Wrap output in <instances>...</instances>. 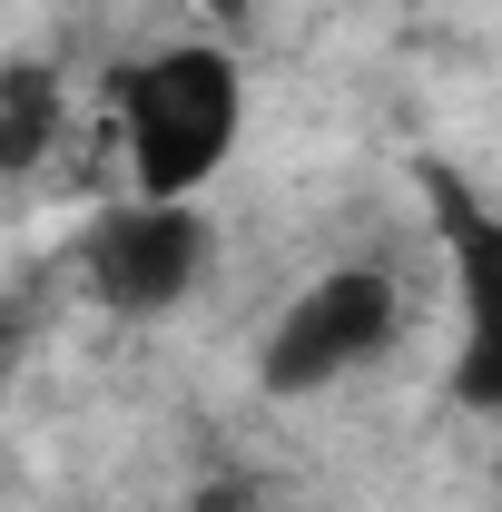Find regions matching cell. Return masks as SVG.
Returning <instances> with one entry per match:
<instances>
[{
  "label": "cell",
  "instance_id": "6",
  "mask_svg": "<svg viewBox=\"0 0 502 512\" xmlns=\"http://www.w3.org/2000/svg\"><path fill=\"white\" fill-rule=\"evenodd\" d=\"M188 512H266V483H247V473H227V483H197Z\"/></svg>",
  "mask_w": 502,
  "mask_h": 512
},
{
  "label": "cell",
  "instance_id": "8",
  "mask_svg": "<svg viewBox=\"0 0 502 512\" xmlns=\"http://www.w3.org/2000/svg\"><path fill=\"white\" fill-rule=\"evenodd\" d=\"M0 365H10V316H0Z\"/></svg>",
  "mask_w": 502,
  "mask_h": 512
},
{
  "label": "cell",
  "instance_id": "9",
  "mask_svg": "<svg viewBox=\"0 0 502 512\" xmlns=\"http://www.w3.org/2000/svg\"><path fill=\"white\" fill-rule=\"evenodd\" d=\"M404 10H424V0H404Z\"/></svg>",
  "mask_w": 502,
  "mask_h": 512
},
{
  "label": "cell",
  "instance_id": "1",
  "mask_svg": "<svg viewBox=\"0 0 502 512\" xmlns=\"http://www.w3.org/2000/svg\"><path fill=\"white\" fill-rule=\"evenodd\" d=\"M109 109H119L138 197H197L247 128V69L217 40H178V50L109 69Z\"/></svg>",
  "mask_w": 502,
  "mask_h": 512
},
{
  "label": "cell",
  "instance_id": "2",
  "mask_svg": "<svg viewBox=\"0 0 502 512\" xmlns=\"http://www.w3.org/2000/svg\"><path fill=\"white\" fill-rule=\"evenodd\" d=\"M394 325H404L394 276L384 266H335V276H315L306 296L276 316L266 355H256V384L266 394H325L335 375L375 365L384 345H394Z\"/></svg>",
  "mask_w": 502,
  "mask_h": 512
},
{
  "label": "cell",
  "instance_id": "7",
  "mask_svg": "<svg viewBox=\"0 0 502 512\" xmlns=\"http://www.w3.org/2000/svg\"><path fill=\"white\" fill-rule=\"evenodd\" d=\"M207 10H217V20H247V0H207Z\"/></svg>",
  "mask_w": 502,
  "mask_h": 512
},
{
  "label": "cell",
  "instance_id": "3",
  "mask_svg": "<svg viewBox=\"0 0 502 512\" xmlns=\"http://www.w3.org/2000/svg\"><path fill=\"white\" fill-rule=\"evenodd\" d=\"M207 266V217L197 197H128L89 227V286L109 316H168Z\"/></svg>",
  "mask_w": 502,
  "mask_h": 512
},
{
  "label": "cell",
  "instance_id": "4",
  "mask_svg": "<svg viewBox=\"0 0 502 512\" xmlns=\"http://www.w3.org/2000/svg\"><path fill=\"white\" fill-rule=\"evenodd\" d=\"M443 247H453V286H463V345H453V404L502 414V217H483L473 197L434 178Z\"/></svg>",
  "mask_w": 502,
  "mask_h": 512
},
{
  "label": "cell",
  "instance_id": "5",
  "mask_svg": "<svg viewBox=\"0 0 502 512\" xmlns=\"http://www.w3.org/2000/svg\"><path fill=\"white\" fill-rule=\"evenodd\" d=\"M60 138V79L50 69H0V178L40 168Z\"/></svg>",
  "mask_w": 502,
  "mask_h": 512
}]
</instances>
